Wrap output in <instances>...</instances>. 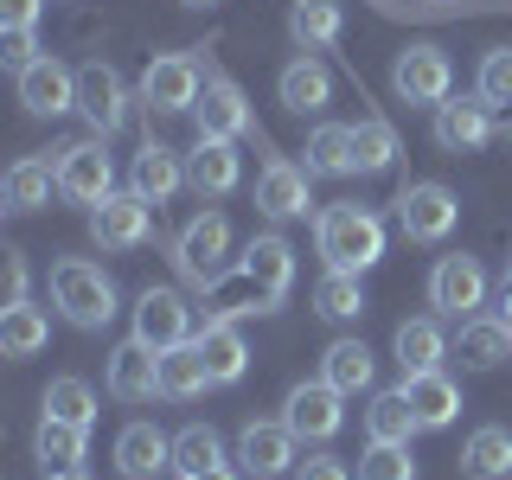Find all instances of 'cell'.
<instances>
[{
	"instance_id": "cell-1",
	"label": "cell",
	"mask_w": 512,
	"mask_h": 480,
	"mask_svg": "<svg viewBox=\"0 0 512 480\" xmlns=\"http://www.w3.org/2000/svg\"><path fill=\"white\" fill-rule=\"evenodd\" d=\"M314 250L327 256V269H346V276H365V269L384 256V224L365 205H327L314 224Z\"/></svg>"
},
{
	"instance_id": "cell-2",
	"label": "cell",
	"mask_w": 512,
	"mask_h": 480,
	"mask_svg": "<svg viewBox=\"0 0 512 480\" xmlns=\"http://www.w3.org/2000/svg\"><path fill=\"white\" fill-rule=\"evenodd\" d=\"M52 308L84 333H103L116 320V282L90 263V256H64L52 263Z\"/></svg>"
},
{
	"instance_id": "cell-3",
	"label": "cell",
	"mask_w": 512,
	"mask_h": 480,
	"mask_svg": "<svg viewBox=\"0 0 512 480\" xmlns=\"http://www.w3.org/2000/svg\"><path fill=\"white\" fill-rule=\"evenodd\" d=\"M173 269H180L199 295L231 269V224H224V212H199L180 237H173Z\"/></svg>"
},
{
	"instance_id": "cell-4",
	"label": "cell",
	"mask_w": 512,
	"mask_h": 480,
	"mask_svg": "<svg viewBox=\"0 0 512 480\" xmlns=\"http://www.w3.org/2000/svg\"><path fill=\"white\" fill-rule=\"evenodd\" d=\"M199 90H205V64L192 52H167L141 71V109L148 116H186L199 103Z\"/></svg>"
},
{
	"instance_id": "cell-5",
	"label": "cell",
	"mask_w": 512,
	"mask_h": 480,
	"mask_svg": "<svg viewBox=\"0 0 512 480\" xmlns=\"http://www.w3.org/2000/svg\"><path fill=\"white\" fill-rule=\"evenodd\" d=\"M58 192L77 205H103L116 192V160H109L103 135H84V141H64L58 148Z\"/></svg>"
},
{
	"instance_id": "cell-6",
	"label": "cell",
	"mask_w": 512,
	"mask_h": 480,
	"mask_svg": "<svg viewBox=\"0 0 512 480\" xmlns=\"http://www.w3.org/2000/svg\"><path fill=\"white\" fill-rule=\"evenodd\" d=\"M391 90H397V103L436 109V103H448V90H455V64H448L442 45H404L397 64H391Z\"/></svg>"
},
{
	"instance_id": "cell-7",
	"label": "cell",
	"mask_w": 512,
	"mask_h": 480,
	"mask_svg": "<svg viewBox=\"0 0 512 480\" xmlns=\"http://www.w3.org/2000/svg\"><path fill=\"white\" fill-rule=\"evenodd\" d=\"M455 218H461V199L442 180H410L397 192V231H404L410 244H442V237L455 231Z\"/></svg>"
},
{
	"instance_id": "cell-8",
	"label": "cell",
	"mask_w": 512,
	"mask_h": 480,
	"mask_svg": "<svg viewBox=\"0 0 512 480\" xmlns=\"http://www.w3.org/2000/svg\"><path fill=\"white\" fill-rule=\"evenodd\" d=\"M429 308L448 314V320H474L487 308V269H480V256H436V269H429Z\"/></svg>"
},
{
	"instance_id": "cell-9",
	"label": "cell",
	"mask_w": 512,
	"mask_h": 480,
	"mask_svg": "<svg viewBox=\"0 0 512 480\" xmlns=\"http://www.w3.org/2000/svg\"><path fill=\"white\" fill-rule=\"evenodd\" d=\"M154 237V205L141 192H109L103 205H90V244L96 250H141Z\"/></svg>"
},
{
	"instance_id": "cell-10",
	"label": "cell",
	"mask_w": 512,
	"mask_h": 480,
	"mask_svg": "<svg viewBox=\"0 0 512 480\" xmlns=\"http://www.w3.org/2000/svg\"><path fill=\"white\" fill-rule=\"evenodd\" d=\"M77 116H84V122H90V135H103V141L128 122V84H122L116 64L90 58L84 71H77Z\"/></svg>"
},
{
	"instance_id": "cell-11",
	"label": "cell",
	"mask_w": 512,
	"mask_h": 480,
	"mask_svg": "<svg viewBox=\"0 0 512 480\" xmlns=\"http://www.w3.org/2000/svg\"><path fill=\"white\" fill-rule=\"evenodd\" d=\"M135 340L154 352H173L192 340V308L180 288H141L135 295Z\"/></svg>"
},
{
	"instance_id": "cell-12",
	"label": "cell",
	"mask_w": 512,
	"mask_h": 480,
	"mask_svg": "<svg viewBox=\"0 0 512 480\" xmlns=\"http://www.w3.org/2000/svg\"><path fill=\"white\" fill-rule=\"evenodd\" d=\"M192 122H199V135H218V141H237V135L256 128L250 96L237 90L224 71H212V64H205V90H199V103H192Z\"/></svg>"
},
{
	"instance_id": "cell-13",
	"label": "cell",
	"mask_w": 512,
	"mask_h": 480,
	"mask_svg": "<svg viewBox=\"0 0 512 480\" xmlns=\"http://www.w3.org/2000/svg\"><path fill=\"white\" fill-rule=\"evenodd\" d=\"M346 391H333L327 378H314V384H295V391L282 397V423L295 429L301 442H327V436H340V423H346Z\"/></svg>"
},
{
	"instance_id": "cell-14",
	"label": "cell",
	"mask_w": 512,
	"mask_h": 480,
	"mask_svg": "<svg viewBox=\"0 0 512 480\" xmlns=\"http://www.w3.org/2000/svg\"><path fill=\"white\" fill-rule=\"evenodd\" d=\"M295 429L288 423H244V436H237V474L244 480H282L295 474Z\"/></svg>"
},
{
	"instance_id": "cell-15",
	"label": "cell",
	"mask_w": 512,
	"mask_h": 480,
	"mask_svg": "<svg viewBox=\"0 0 512 480\" xmlns=\"http://www.w3.org/2000/svg\"><path fill=\"white\" fill-rule=\"evenodd\" d=\"M308 180L314 173L308 167H295V160H269L263 173H256V212L263 218H276V224H288V218H308Z\"/></svg>"
},
{
	"instance_id": "cell-16",
	"label": "cell",
	"mask_w": 512,
	"mask_h": 480,
	"mask_svg": "<svg viewBox=\"0 0 512 480\" xmlns=\"http://www.w3.org/2000/svg\"><path fill=\"white\" fill-rule=\"evenodd\" d=\"M109 397H122V404H148V397H160V352L141 346L135 333L109 352Z\"/></svg>"
},
{
	"instance_id": "cell-17",
	"label": "cell",
	"mask_w": 512,
	"mask_h": 480,
	"mask_svg": "<svg viewBox=\"0 0 512 480\" xmlns=\"http://www.w3.org/2000/svg\"><path fill=\"white\" fill-rule=\"evenodd\" d=\"M237 180H244V167H237V141L199 135V148L186 154V186L199 192V199H224V192H237Z\"/></svg>"
},
{
	"instance_id": "cell-18",
	"label": "cell",
	"mask_w": 512,
	"mask_h": 480,
	"mask_svg": "<svg viewBox=\"0 0 512 480\" xmlns=\"http://www.w3.org/2000/svg\"><path fill=\"white\" fill-rule=\"evenodd\" d=\"M186 186V160L167 148V141H141V154H135V167H128V192H141L148 205H167L173 192Z\"/></svg>"
},
{
	"instance_id": "cell-19",
	"label": "cell",
	"mask_w": 512,
	"mask_h": 480,
	"mask_svg": "<svg viewBox=\"0 0 512 480\" xmlns=\"http://www.w3.org/2000/svg\"><path fill=\"white\" fill-rule=\"evenodd\" d=\"M487 135H493V109L480 96H448V103H436V148L474 154Z\"/></svg>"
},
{
	"instance_id": "cell-20",
	"label": "cell",
	"mask_w": 512,
	"mask_h": 480,
	"mask_svg": "<svg viewBox=\"0 0 512 480\" xmlns=\"http://www.w3.org/2000/svg\"><path fill=\"white\" fill-rule=\"evenodd\" d=\"M397 391L410 397V416H416V429H448L461 416V384L448 378V372H410Z\"/></svg>"
},
{
	"instance_id": "cell-21",
	"label": "cell",
	"mask_w": 512,
	"mask_h": 480,
	"mask_svg": "<svg viewBox=\"0 0 512 480\" xmlns=\"http://www.w3.org/2000/svg\"><path fill=\"white\" fill-rule=\"evenodd\" d=\"M20 103L32 116H64V109H77V71L58 58H39L32 71H20Z\"/></svg>"
},
{
	"instance_id": "cell-22",
	"label": "cell",
	"mask_w": 512,
	"mask_h": 480,
	"mask_svg": "<svg viewBox=\"0 0 512 480\" xmlns=\"http://www.w3.org/2000/svg\"><path fill=\"white\" fill-rule=\"evenodd\" d=\"M192 346H199L212 384H237L250 372V346H244V333H237V320H205V327L192 333Z\"/></svg>"
},
{
	"instance_id": "cell-23",
	"label": "cell",
	"mask_w": 512,
	"mask_h": 480,
	"mask_svg": "<svg viewBox=\"0 0 512 480\" xmlns=\"http://www.w3.org/2000/svg\"><path fill=\"white\" fill-rule=\"evenodd\" d=\"M90 455V429L77 423H58V416H39V436H32V461H39V474H77Z\"/></svg>"
},
{
	"instance_id": "cell-24",
	"label": "cell",
	"mask_w": 512,
	"mask_h": 480,
	"mask_svg": "<svg viewBox=\"0 0 512 480\" xmlns=\"http://www.w3.org/2000/svg\"><path fill=\"white\" fill-rule=\"evenodd\" d=\"M116 468L122 480H154L160 468H173V436H160L154 423H128L116 436Z\"/></svg>"
},
{
	"instance_id": "cell-25",
	"label": "cell",
	"mask_w": 512,
	"mask_h": 480,
	"mask_svg": "<svg viewBox=\"0 0 512 480\" xmlns=\"http://www.w3.org/2000/svg\"><path fill=\"white\" fill-rule=\"evenodd\" d=\"M58 192V160L45 154H20L7 167V186H0V199H7V212H39V205H52Z\"/></svg>"
},
{
	"instance_id": "cell-26",
	"label": "cell",
	"mask_w": 512,
	"mask_h": 480,
	"mask_svg": "<svg viewBox=\"0 0 512 480\" xmlns=\"http://www.w3.org/2000/svg\"><path fill=\"white\" fill-rule=\"evenodd\" d=\"M461 480H512V429L506 423H480L461 442Z\"/></svg>"
},
{
	"instance_id": "cell-27",
	"label": "cell",
	"mask_w": 512,
	"mask_h": 480,
	"mask_svg": "<svg viewBox=\"0 0 512 480\" xmlns=\"http://www.w3.org/2000/svg\"><path fill=\"white\" fill-rule=\"evenodd\" d=\"M455 359L468 365V372H493V365H506V359H512V327H506V320H487V314L461 320Z\"/></svg>"
},
{
	"instance_id": "cell-28",
	"label": "cell",
	"mask_w": 512,
	"mask_h": 480,
	"mask_svg": "<svg viewBox=\"0 0 512 480\" xmlns=\"http://www.w3.org/2000/svg\"><path fill=\"white\" fill-rule=\"evenodd\" d=\"M340 32H346L340 0H295L288 7V39L301 52H327V45H340Z\"/></svg>"
},
{
	"instance_id": "cell-29",
	"label": "cell",
	"mask_w": 512,
	"mask_h": 480,
	"mask_svg": "<svg viewBox=\"0 0 512 480\" xmlns=\"http://www.w3.org/2000/svg\"><path fill=\"white\" fill-rule=\"evenodd\" d=\"M276 90H282V103L295 109V116H314V109L333 103V71H327L320 58L301 52L295 64H282V84H276Z\"/></svg>"
},
{
	"instance_id": "cell-30",
	"label": "cell",
	"mask_w": 512,
	"mask_h": 480,
	"mask_svg": "<svg viewBox=\"0 0 512 480\" xmlns=\"http://www.w3.org/2000/svg\"><path fill=\"white\" fill-rule=\"evenodd\" d=\"M320 378H327L333 391H346V397L372 391V378H378L372 346H365V340H333V346H327V359H320Z\"/></svg>"
},
{
	"instance_id": "cell-31",
	"label": "cell",
	"mask_w": 512,
	"mask_h": 480,
	"mask_svg": "<svg viewBox=\"0 0 512 480\" xmlns=\"http://www.w3.org/2000/svg\"><path fill=\"white\" fill-rule=\"evenodd\" d=\"M391 346H397V365H404V378H410V372H442V359H448V340H442L436 320H404Z\"/></svg>"
},
{
	"instance_id": "cell-32",
	"label": "cell",
	"mask_w": 512,
	"mask_h": 480,
	"mask_svg": "<svg viewBox=\"0 0 512 480\" xmlns=\"http://www.w3.org/2000/svg\"><path fill=\"white\" fill-rule=\"evenodd\" d=\"M45 340H52V320L32 308V301H13V308H0V352H7V359H32Z\"/></svg>"
},
{
	"instance_id": "cell-33",
	"label": "cell",
	"mask_w": 512,
	"mask_h": 480,
	"mask_svg": "<svg viewBox=\"0 0 512 480\" xmlns=\"http://www.w3.org/2000/svg\"><path fill=\"white\" fill-rule=\"evenodd\" d=\"M205 384H212V372H205V359H199V346H173V352H160V397H173V404H186V397H199Z\"/></svg>"
},
{
	"instance_id": "cell-34",
	"label": "cell",
	"mask_w": 512,
	"mask_h": 480,
	"mask_svg": "<svg viewBox=\"0 0 512 480\" xmlns=\"http://www.w3.org/2000/svg\"><path fill=\"white\" fill-rule=\"evenodd\" d=\"M205 468H224V436L212 423H186L180 436H173V474H205Z\"/></svg>"
},
{
	"instance_id": "cell-35",
	"label": "cell",
	"mask_w": 512,
	"mask_h": 480,
	"mask_svg": "<svg viewBox=\"0 0 512 480\" xmlns=\"http://www.w3.org/2000/svg\"><path fill=\"white\" fill-rule=\"evenodd\" d=\"M397 160V128L384 116L352 122V173H384Z\"/></svg>"
},
{
	"instance_id": "cell-36",
	"label": "cell",
	"mask_w": 512,
	"mask_h": 480,
	"mask_svg": "<svg viewBox=\"0 0 512 480\" xmlns=\"http://www.w3.org/2000/svg\"><path fill=\"white\" fill-rule=\"evenodd\" d=\"M365 436H372V442H410V436H416L410 397H404V391H378L372 410H365Z\"/></svg>"
},
{
	"instance_id": "cell-37",
	"label": "cell",
	"mask_w": 512,
	"mask_h": 480,
	"mask_svg": "<svg viewBox=\"0 0 512 480\" xmlns=\"http://www.w3.org/2000/svg\"><path fill=\"white\" fill-rule=\"evenodd\" d=\"M314 314H327V320H359V314H365V288H359V276H346V269H327V276L314 282Z\"/></svg>"
},
{
	"instance_id": "cell-38",
	"label": "cell",
	"mask_w": 512,
	"mask_h": 480,
	"mask_svg": "<svg viewBox=\"0 0 512 480\" xmlns=\"http://www.w3.org/2000/svg\"><path fill=\"white\" fill-rule=\"evenodd\" d=\"M308 173H327V180L352 173V128H340V122L314 128V135H308Z\"/></svg>"
},
{
	"instance_id": "cell-39",
	"label": "cell",
	"mask_w": 512,
	"mask_h": 480,
	"mask_svg": "<svg viewBox=\"0 0 512 480\" xmlns=\"http://www.w3.org/2000/svg\"><path fill=\"white\" fill-rule=\"evenodd\" d=\"M45 416L90 429V423H96V391H90L84 378H52V384H45Z\"/></svg>"
},
{
	"instance_id": "cell-40",
	"label": "cell",
	"mask_w": 512,
	"mask_h": 480,
	"mask_svg": "<svg viewBox=\"0 0 512 480\" xmlns=\"http://www.w3.org/2000/svg\"><path fill=\"white\" fill-rule=\"evenodd\" d=\"M474 96H480L487 109H512V45H493V52L480 58Z\"/></svg>"
},
{
	"instance_id": "cell-41",
	"label": "cell",
	"mask_w": 512,
	"mask_h": 480,
	"mask_svg": "<svg viewBox=\"0 0 512 480\" xmlns=\"http://www.w3.org/2000/svg\"><path fill=\"white\" fill-rule=\"evenodd\" d=\"M359 480H416L410 442H372L359 455Z\"/></svg>"
},
{
	"instance_id": "cell-42",
	"label": "cell",
	"mask_w": 512,
	"mask_h": 480,
	"mask_svg": "<svg viewBox=\"0 0 512 480\" xmlns=\"http://www.w3.org/2000/svg\"><path fill=\"white\" fill-rule=\"evenodd\" d=\"M0 58L13 64V77L32 71V64H39V32H32V26H7V39H0Z\"/></svg>"
},
{
	"instance_id": "cell-43",
	"label": "cell",
	"mask_w": 512,
	"mask_h": 480,
	"mask_svg": "<svg viewBox=\"0 0 512 480\" xmlns=\"http://www.w3.org/2000/svg\"><path fill=\"white\" fill-rule=\"evenodd\" d=\"M288 480H352L340 455H314V461H295V474Z\"/></svg>"
},
{
	"instance_id": "cell-44",
	"label": "cell",
	"mask_w": 512,
	"mask_h": 480,
	"mask_svg": "<svg viewBox=\"0 0 512 480\" xmlns=\"http://www.w3.org/2000/svg\"><path fill=\"white\" fill-rule=\"evenodd\" d=\"M45 0H0V26H39Z\"/></svg>"
},
{
	"instance_id": "cell-45",
	"label": "cell",
	"mask_w": 512,
	"mask_h": 480,
	"mask_svg": "<svg viewBox=\"0 0 512 480\" xmlns=\"http://www.w3.org/2000/svg\"><path fill=\"white\" fill-rule=\"evenodd\" d=\"M26 256L20 250H7V308H13V301H26Z\"/></svg>"
},
{
	"instance_id": "cell-46",
	"label": "cell",
	"mask_w": 512,
	"mask_h": 480,
	"mask_svg": "<svg viewBox=\"0 0 512 480\" xmlns=\"http://www.w3.org/2000/svg\"><path fill=\"white\" fill-rule=\"evenodd\" d=\"M186 480H244L237 468H205V474H186Z\"/></svg>"
},
{
	"instance_id": "cell-47",
	"label": "cell",
	"mask_w": 512,
	"mask_h": 480,
	"mask_svg": "<svg viewBox=\"0 0 512 480\" xmlns=\"http://www.w3.org/2000/svg\"><path fill=\"white\" fill-rule=\"evenodd\" d=\"M500 320H512V276L500 282Z\"/></svg>"
},
{
	"instance_id": "cell-48",
	"label": "cell",
	"mask_w": 512,
	"mask_h": 480,
	"mask_svg": "<svg viewBox=\"0 0 512 480\" xmlns=\"http://www.w3.org/2000/svg\"><path fill=\"white\" fill-rule=\"evenodd\" d=\"M500 135H506V141H512V109H500Z\"/></svg>"
},
{
	"instance_id": "cell-49",
	"label": "cell",
	"mask_w": 512,
	"mask_h": 480,
	"mask_svg": "<svg viewBox=\"0 0 512 480\" xmlns=\"http://www.w3.org/2000/svg\"><path fill=\"white\" fill-rule=\"evenodd\" d=\"M52 480H90V474H84V468H77V474H52Z\"/></svg>"
},
{
	"instance_id": "cell-50",
	"label": "cell",
	"mask_w": 512,
	"mask_h": 480,
	"mask_svg": "<svg viewBox=\"0 0 512 480\" xmlns=\"http://www.w3.org/2000/svg\"><path fill=\"white\" fill-rule=\"evenodd\" d=\"M180 7H218V0H180Z\"/></svg>"
},
{
	"instance_id": "cell-51",
	"label": "cell",
	"mask_w": 512,
	"mask_h": 480,
	"mask_svg": "<svg viewBox=\"0 0 512 480\" xmlns=\"http://www.w3.org/2000/svg\"><path fill=\"white\" fill-rule=\"evenodd\" d=\"M506 327H512V320H506Z\"/></svg>"
}]
</instances>
